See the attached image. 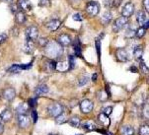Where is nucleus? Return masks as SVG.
<instances>
[{"label":"nucleus","mask_w":149,"mask_h":135,"mask_svg":"<svg viewBox=\"0 0 149 135\" xmlns=\"http://www.w3.org/2000/svg\"><path fill=\"white\" fill-rule=\"evenodd\" d=\"M19 6L25 11H30L32 9V4L29 0H19Z\"/></svg>","instance_id":"412c9836"},{"label":"nucleus","mask_w":149,"mask_h":135,"mask_svg":"<svg viewBox=\"0 0 149 135\" xmlns=\"http://www.w3.org/2000/svg\"><path fill=\"white\" fill-rule=\"evenodd\" d=\"M80 123H81V120L80 118L78 117L77 116H73L69 118V124L73 127H79L80 126Z\"/></svg>","instance_id":"b1692460"},{"label":"nucleus","mask_w":149,"mask_h":135,"mask_svg":"<svg viewBox=\"0 0 149 135\" xmlns=\"http://www.w3.org/2000/svg\"><path fill=\"white\" fill-rule=\"evenodd\" d=\"M49 135H58V134H55V133H50V134H49Z\"/></svg>","instance_id":"603ef678"},{"label":"nucleus","mask_w":149,"mask_h":135,"mask_svg":"<svg viewBox=\"0 0 149 135\" xmlns=\"http://www.w3.org/2000/svg\"><path fill=\"white\" fill-rule=\"evenodd\" d=\"M4 131V126H3V123H2V120L0 119V134H2Z\"/></svg>","instance_id":"a18cd8bd"},{"label":"nucleus","mask_w":149,"mask_h":135,"mask_svg":"<svg viewBox=\"0 0 149 135\" xmlns=\"http://www.w3.org/2000/svg\"><path fill=\"white\" fill-rule=\"evenodd\" d=\"M2 1H4V2H7V3H12V2H13L14 0H2Z\"/></svg>","instance_id":"8fccbe9b"},{"label":"nucleus","mask_w":149,"mask_h":135,"mask_svg":"<svg viewBox=\"0 0 149 135\" xmlns=\"http://www.w3.org/2000/svg\"><path fill=\"white\" fill-rule=\"evenodd\" d=\"M142 54H143V48L141 46H136L134 48V51H133V55L136 59H141V57H142Z\"/></svg>","instance_id":"393cba45"},{"label":"nucleus","mask_w":149,"mask_h":135,"mask_svg":"<svg viewBox=\"0 0 149 135\" xmlns=\"http://www.w3.org/2000/svg\"><path fill=\"white\" fill-rule=\"evenodd\" d=\"M115 2H116V6H118L123 2V0H115Z\"/></svg>","instance_id":"de8ad7c7"},{"label":"nucleus","mask_w":149,"mask_h":135,"mask_svg":"<svg viewBox=\"0 0 149 135\" xmlns=\"http://www.w3.org/2000/svg\"><path fill=\"white\" fill-rule=\"evenodd\" d=\"M125 37H135V31L132 29H127V32H125Z\"/></svg>","instance_id":"473e14b6"},{"label":"nucleus","mask_w":149,"mask_h":135,"mask_svg":"<svg viewBox=\"0 0 149 135\" xmlns=\"http://www.w3.org/2000/svg\"><path fill=\"white\" fill-rule=\"evenodd\" d=\"M95 44H96V48H97V52H98V55H101V39L100 37H97L95 41Z\"/></svg>","instance_id":"c756f323"},{"label":"nucleus","mask_w":149,"mask_h":135,"mask_svg":"<svg viewBox=\"0 0 149 135\" xmlns=\"http://www.w3.org/2000/svg\"><path fill=\"white\" fill-rule=\"evenodd\" d=\"M92 80H93V81H96V80H97V74H94V75H93Z\"/></svg>","instance_id":"09e8293b"},{"label":"nucleus","mask_w":149,"mask_h":135,"mask_svg":"<svg viewBox=\"0 0 149 135\" xmlns=\"http://www.w3.org/2000/svg\"><path fill=\"white\" fill-rule=\"evenodd\" d=\"M62 111H63V107L60 104H58V102H54V104H52L47 107V112L49 114V116L54 117L58 116L59 114H61Z\"/></svg>","instance_id":"20e7f679"},{"label":"nucleus","mask_w":149,"mask_h":135,"mask_svg":"<svg viewBox=\"0 0 149 135\" xmlns=\"http://www.w3.org/2000/svg\"><path fill=\"white\" fill-rule=\"evenodd\" d=\"M77 135H81V134H77Z\"/></svg>","instance_id":"864d4df0"},{"label":"nucleus","mask_w":149,"mask_h":135,"mask_svg":"<svg viewBox=\"0 0 149 135\" xmlns=\"http://www.w3.org/2000/svg\"><path fill=\"white\" fill-rule=\"evenodd\" d=\"M116 56H117L118 60L120 62H127L128 59V53L125 48H118L116 51Z\"/></svg>","instance_id":"6e6552de"},{"label":"nucleus","mask_w":149,"mask_h":135,"mask_svg":"<svg viewBox=\"0 0 149 135\" xmlns=\"http://www.w3.org/2000/svg\"><path fill=\"white\" fill-rule=\"evenodd\" d=\"M68 120V116L66 112L62 111L61 114H59L58 116H55V122H56L57 124H62L64 123V122H66Z\"/></svg>","instance_id":"a211bd4d"},{"label":"nucleus","mask_w":149,"mask_h":135,"mask_svg":"<svg viewBox=\"0 0 149 135\" xmlns=\"http://www.w3.org/2000/svg\"><path fill=\"white\" fill-rule=\"evenodd\" d=\"M131 70H132V72H137V69H136V68H134V67H131V68H130Z\"/></svg>","instance_id":"3c124183"},{"label":"nucleus","mask_w":149,"mask_h":135,"mask_svg":"<svg viewBox=\"0 0 149 135\" xmlns=\"http://www.w3.org/2000/svg\"><path fill=\"white\" fill-rule=\"evenodd\" d=\"M71 42H72L71 37H70L69 35H67V34L60 35L58 37V39H57V42H58L61 46H68L70 44H71Z\"/></svg>","instance_id":"1a4fd4ad"},{"label":"nucleus","mask_w":149,"mask_h":135,"mask_svg":"<svg viewBox=\"0 0 149 135\" xmlns=\"http://www.w3.org/2000/svg\"><path fill=\"white\" fill-rule=\"evenodd\" d=\"M103 1H104V5L107 8H111L115 4V0H103Z\"/></svg>","instance_id":"72a5a7b5"},{"label":"nucleus","mask_w":149,"mask_h":135,"mask_svg":"<svg viewBox=\"0 0 149 135\" xmlns=\"http://www.w3.org/2000/svg\"><path fill=\"white\" fill-rule=\"evenodd\" d=\"M93 107H94V105H93V102L90 100L86 99L80 102V109H81L83 114H89V112L92 111Z\"/></svg>","instance_id":"423d86ee"},{"label":"nucleus","mask_w":149,"mask_h":135,"mask_svg":"<svg viewBox=\"0 0 149 135\" xmlns=\"http://www.w3.org/2000/svg\"><path fill=\"white\" fill-rule=\"evenodd\" d=\"M32 117L34 118V122H36L38 119V116H37V111H35V109H33V111H32Z\"/></svg>","instance_id":"37998d69"},{"label":"nucleus","mask_w":149,"mask_h":135,"mask_svg":"<svg viewBox=\"0 0 149 135\" xmlns=\"http://www.w3.org/2000/svg\"><path fill=\"white\" fill-rule=\"evenodd\" d=\"M49 65L50 69H52V70H54V69L57 68V63L55 61H54V60H50L49 62Z\"/></svg>","instance_id":"ea45409f"},{"label":"nucleus","mask_w":149,"mask_h":135,"mask_svg":"<svg viewBox=\"0 0 149 135\" xmlns=\"http://www.w3.org/2000/svg\"><path fill=\"white\" fill-rule=\"evenodd\" d=\"M81 126L85 129V130H88V131H92V130H95L96 129V124L91 120L83 122Z\"/></svg>","instance_id":"5701e85b"},{"label":"nucleus","mask_w":149,"mask_h":135,"mask_svg":"<svg viewBox=\"0 0 149 135\" xmlns=\"http://www.w3.org/2000/svg\"><path fill=\"white\" fill-rule=\"evenodd\" d=\"M88 81H89V78H88L87 76H83L79 79V82H78V83H79V86H84V85L88 83Z\"/></svg>","instance_id":"7c9ffc66"},{"label":"nucleus","mask_w":149,"mask_h":135,"mask_svg":"<svg viewBox=\"0 0 149 135\" xmlns=\"http://www.w3.org/2000/svg\"><path fill=\"white\" fill-rule=\"evenodd\" d=\"M29 102H30V106H31V107L36 106V102H36V100H35V99H31Z\"/></svg>","instance_id":"49530a36"},{"label":"nucleus","mask_w":149,"mask_h":135,"mask_svg":"<svg viewBox=\"0 0 149 135\" xmlns=\"http://www.w3.org/2000/svg\"><path fill=\"white\" fill-rule=\"evenodd\" d=\"M133 12H134V5L131 2H127L122 10V16L128 19L133 14Z\"/></svg>","instance_id":"39448f33"},{"label":"nucleus","mask_w":149,"mask_h":135,"mask_svg":"<svg viewBox=\"0 0 149 135\" xmlns=\"http://www.w3.org/2000/svg\"><path fill=\"white\" fill-rule=\"evenodd\" d=\"M15 20L18 24H24L27 20V17H26V14L22 11H19L16 13V16H15Z\"/></svg>","instance_id":"aec40b11"},{"label":"nucleus","mask_w":149,"mask_h":135,"mask_svg":"<svg viewBox=\"0 0 149 135\" xmlns=\"http://www.w3.org/2000/svg\"><path fill=\"white\" fill-rule=\"evenodd\" d=\"M99 98L100 100L102 102H104V101H107V99H108V96L106 95L105 92H100V95H99Z\"/></svg>","instance_id":"58836bf2"},{"label":"nucleus","mask_w":149,"mask_h":135,"mask_svg":"<svg viewBox=\"0 0 149 135\" xmlns=\"http://www.w3.org/2000/svg\"><path fill=\"white\" fill-rule=\"evenodd\" d=\"M139 64H140V68L142 69L143 71L145 72V73H148V67L146 66V64L144 63V61L141 60V59H140V63Z\"/></svg>","instance_id":"e433bc0d"},{"label":"nucleus","mask_w":149,"mask_h":135,"mask_svg":"<svg viewBox=\"0 0 149 135\" xmlns=\"http://www.w3.org/2000/svg\"><path fill=\"white\" fill-rule=\"evenodd\" d=\"M136 20H137L138 24H139L140 26H143V25H144L146 22L148 21L147 16H146V14L143 11H139V12H138L137 16H136Z\"/></svg>","instance_id":"dca6fc26"},{"label":"nucleus","mask_w":149,"mask_h":135,"mask_svg":"<svg viewBox=\"0 0 149 135\" xmlns=\"http://www.w3.org/2000/svg\"><path fill=\"white\" fill-rule=\"evenodd\" d=\"M74 66H75V59H74V56L70 55V56H69V67H68V68H69V69H72V68H74Z\"/></svg>","instance_id":"f704fd0d"},{"label":"nucleus","mask_w":149,"mask_h":135,"mask_svg":"<svg viewBox=\"0 0 149 135\" xmlns=\"http://www.w3.org/2000/svg\"><path fill=\"white\" fill-rule=\"evenodd\" d=\"M139 135H149V127L147 125H141L139 128Z\"/></svg>","instance_id":"c85d7f7f"},{"label":"nucleus","mask_w":149,"mask_h":135,"mask_svg":"<svg viewBox=\"0 0 149 135\" xmlns=\"http://www.w3.org/2000/svg\"><path fill=\"white\" fill-rule=\"evenodd\" d=\"M39 6L41 7L50 6V0H39Z\"/></svg>","instance_id":"2f4dec72"},{"label":"nucleus","mask_w":149,"mask_h":135,"mask_svg":"<svg viewBox=\"0 0 149 135\" xmlns=\"http://www.w3.org/2000/svg\"><path fill=\"white\" fill-rule=\"evenodd\" d=\"M12 116H13V114L10 111L9 109H5L0 114V119H1L3 122H8L11 120Z\"/></svg>","instance_id":"ddd939ff"},{"label":"nucleus","mask_w":149,"mask_h":135,"mask_svg":"<svg viewBox=\"0 0 149 135\" xmlns=\"http://www.w3.org/2000/svg\"><path fill=\"white\" fill-rule=\"evenodd\" d=\"M143 7H144L145 11L149 12V0H143Z\"/></svg>","instance_id":"a19ab883"},{"label":"nucleus","mask_w":149,"mask_h":135,"mask_svg":"<svg viewBox=\"0 0 149 135\" xmlns=\"http://www.w3.org/2000/svg\"><path fill=\"white\" fill-rule=\"evenodd\" d=\"M134 133V129L130 125H123L120 128V134L122 135H133Z\"/></svg>","instance_id":"4be33fe9"},{"label":"nucleus","mask_w":149,"mask_h":135,"mask_svg":"<svg viewBox=\"0 0 149 135\" xmlns=\"http://www.w3.org/2000/svg\"><path fill=\"white\" fill-rule=\"evenodd\" d=\"M23 68V65H17V64H15V65H12L10 68L8 69V72L10 73H19V72L22 71Z\"/></svg>","instance_id":"bb28decb"},{"label":"nucleus","mask_w":149,"mask_h":135,"mask_svg":"<svg viewBox=\"0 0 149 135\" xmlns=\"http://www.w3.org/2000/svg\"><path fill=\"white\" fill-rule=\"evenodd\" d=\"M47 93H49V87L45 84L39 85L36 88V90H35V94H36L37 96H41V95H44Z\"/></svg>","instance_id":"2eb2a0df"},{"label":"nucleus","mask_w":149,"mask_h":135,"mask_svg":"<svg viewBox=\"0 0 149 135\" xmlns=\"http://www.w3.org/2000/svg\"><path fill=\"white\" fill-rule=\"evenodd\" d=\"M112 111H113V107H107L103 109V114H105L106 116H109V114H112Z\"/></svg>","instance_id":"4c0bfd02"},{"label":"nucleus","mask_w":149,"mask_h":135,"mask_svg":"<svg viewBox=\"0 0 149 135\" xmlns=\"http://www.w3.org/2000/svg\"><path fill=\"white\" fill-rule=\"evenodd\" d=\"M98 118H99V120L102 122L104 125H106V126H109L110 125V118L108 117V116H106L105 114H99V116H98Z\"/></svg>","instance_id":"a878e982"},{"label":"nucleus","mask_w":149,"mask_h":135,"mask_svg":"<svg viewBox=\"0 0 149 135\" xmlns=\"http://www.w3.org/2000/svg\"><path fill=\"white\" fill-rule=\"evenodd\" d=\"M49 42V41H47L45 37H42V39H40V44H42V46H45V44Z\"/></svg>","instance_id":"79ce46f5"},{"label":"nucleus","mask_w":149,"mask_h":135,"mask_svg":"<svg viewBox=\"0 0 149 135\" xmlns=\"http://www.w3.org/2000/svg\"><path fill=\"white\" fill-rule=\"evenodd\" d=\"M17 121H18V124L21 128H27L30 124V119L26 114H18Z\"/></svg>","instance_id":"9d476101"},{"label":"nucleus","mask_w":149,"mask_h":135,"mask_svg":"<svg viewBox=\"0 0 149 135\" xmlns=\"http://www.w3.org/2000/svg\"><path fill=\"white\" fill-rule=\"evenodd\" d=\"M2 96L7 101H12L16 97V91L13 88H6L2 93Z\"/></svg>","instance_id":"9b49d317"},{"label":"nucleus","mask_w":149,"mask_h":135,"mask_svg":"<svg viewBox=\"0 0 149 135\" xmlns=\"http://www.w3.org/2000/svg\"><path fill=\"white\" fill-rule=\"evenodd\" d=\"M23 49H24V51L27 52V53H32L35 49L34 41H32V39H27V41L24 44V48Z\"/></svg>","instance_id":"4468645a"},{"label":"nucleus","mask_w":149,"mask_h":135,"mask_svg":"<svg viewBox=\"0 0 149 135\" xmlns=\"http://www.w3.org/2000/svg\"><path fill=\"white\" fill-rule=\"evenodd\" d=\"M28 109H29V106H28L26 102H21V104L16 107V112L18 114H26Z\"/></svg>","instance_id":"6ab92c4d"},{"label":"nucleus","mask_w":149,"mask_h":135,"mask_svg":"<svg viewBox=\"0 0 149 135\" xmlns=\"http://www.w3.org/2000/svg\"><path fill=\"white\" fill-rule=\"evenodd\" d=\"M26 35L28 39H32V41H36L39 37V30L36 26H30L26 30Z\"/></svg>","instance_id":"0eeeda50"},{"label":"nucleus","mask_w":149,"mask_h":135,"mask_svg":"<svg viewBox=\"0 0 149 135\" xmlns=\"http://www.w3.org/2000/svg\"><path fill=\"white\" fill-rule=\"evenodd\" d=\"M62 47L56 42H49L45 44V53L47 56L50 57H57L61 54Z\"/></svg>","instance_id":"f257e3e1"},{"label":"nucleus","mask_w":149,"mask_h":135,"mask_svg":"<svg viewBox=\"0 0 149 135\" xmlns=\"http://www.w3.org/2000/svg\"><path fill=\"white\" fill-rule=\"evenodd\" d=\"M127 25V18H125V17H120V18L116 19V21L113 22V31L115 33H118L120 30H123L125 26Z\"/></svg>","instance_id":"7ed1b4c3"},{"label":"nucleus","mask_w":149,"mask_h":135,"mask_svg":"<svg viewBox=\"0 0 149 135\" xmlns=\"http://www.w3.org/2000/svg\"><path fill=\"white\" fill-rule=\"evenodd\" d=\"M112 20H113V14L110 11H107L105 12L104 15L102 16V18H101V22H102L103 25H108L111 23Z\"/></svg>","instance_id":"f3484780"},{"label":"nucleus","mask_w":149,"mask_h":135,"mask_svg":"<svg viewBox=\"0 0 149 135\" xmlns=\"http://www.w3.org/2000/svg\"><path fill=\"white\" fill-rule=\"evenodd\" d=\"M72 18H73V20H74V21H77V22H81L82 20H83L82 15H81V14H78V13L73 15Z\"/></svg>","instance_id":"c9c22d12"},{"label":"nucleus","mask_w":149,"mask_h":135,"mask_svg":"<svg viewBox=\"0 0 149 135\" xmlns=\"http://www.w3.org/2000/svg\"><path fill=\"white\" fill-rule=\"evenodd\" d=\"M7 39V36L6 34H2L1 36H0V44H2V42H5V39Z\"/></svg>","instance_id":"c03bdc74"},{"label":"nucleus","mask_w":149,"mask_h":135,"mask_svg":"<svg viewBox=\"0 0 149 135\" xmlns=\"http://www.w3.org/2000/svg\"><path fill=\"white\" fill-rule=\"evenodd\" d=\"M86 12L88 13V15L94 17L96 15L99 14L100 12V5L98 2L96 1H90L89 3L86 6Z\"/></svg>","instance_id":"f03ea898"},{"label":"nucleus","mask_w":149,"mask_h":135,"mask_svg":"<svg viewBox=\"0 0 149 135\" xmlns=\"http://www.w3.org/2000/svg\"><path fill=\"white\" fill-rule=\"evenodd\" d=\"M145 33H146V29H144L143 27H141V28H139L135 32V37H138V39H141V37H144Z\"/></svg>","instance_id":"cd10ccee"},{"label":"nucleus","mask_w":149,"mask_h":135,"mask_svg":"<svg viewBox=\"0 0 149 135\" xmlns=\"http://www.w3.org/2000/svg\"><path fill=\"white\" fill-rule=\"evenodd\" d=\"M60 21L58 19H54V20H50L47 23V28L49 30V31H56L57 29L60 27Z\"/></svg>","instance_id":"f8f14e48"}]
</instances>
